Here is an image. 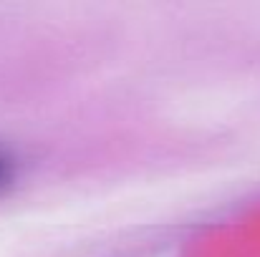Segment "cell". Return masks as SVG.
Segmentation results:
<instances>
[{"label":"cell","instance_id":"obj_1","mask_svg":"<svg viewBox=\"0 0 260 257\" xmlns=\"http://www.w3.org/2000/svg\"><path fill=\"white\" fill-rule=\"evenodd\" d=\"M15 179H18V162H15L13 152L0 144V197L13 189Z\"/></svg>","mask_w":260,"mask_h":257}]
</instances>
